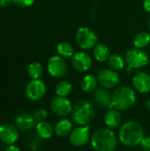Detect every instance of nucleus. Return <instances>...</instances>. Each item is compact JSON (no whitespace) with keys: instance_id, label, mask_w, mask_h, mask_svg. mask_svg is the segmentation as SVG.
<instances>
[{"instance_id":"nucleus-1","label":"nucleus","mask_w":150,"mask_h":151,"mask_svg":"<svg viewBox=\"0 0 150 151\" xmlns=\"http://www.w3.org/2000/svg\"><path fill=\"white\" fill-rule=\"evenodd\" d=\"M144 136L145 134L142 126L135 120H129L124 123L118 134V141L128 148L140 145Z\"/></svg>"},{"instance_id":"nucleus-2","label":"nucleus","mask_w":150,"mask_h":151,"mask_svg":"<svg viewBox=\"0 0 150 151\" xmlns=\"http://www.w3.org/2000/svg\"><path fill=\"white\" fill-rule=\"evenodd\" d=\"M118 138L111 128L104 127L96 130L90 139L91 147L95 151H115Z\"/></svg>"},{"instance_id":"nucleus-3","label":"nucleus","mask_w":150,"mask_h":151,"mask_svg":"<svg viewBox=\"0 0 150 151\" xmlns=\"http://www.w3.org/2000/svg\"><path fill=\"white\" fill-rule=\"evenodd\" d=\"M136 102L135 90L128 86H120L112 94L113 108L123 111L132 108Z\"/></svg>"},{"instance_id":"nucleus-4","label":"nucleus","mask_w":150,"mask_h":151,"mask_svg":"<svg viewBox=\"0 0 150 151\" xmlns=\"http://www.w3.org/2000/svg\"><path fill=\"white\" fill-rule=\"evenodd\" d=\"M72 121L78 126H88L94 119L95 108L93 103L88 100H80L73 107Z\"/></svg>"},{"instance_id":"nucleus-5","label":"nucleus","mask_w":150,"mask_h":151,"mask_svg":"<svg viewBox=\"0 0 150 151\" xmlns=\"http://www.w3.org/2000/svg\"><path fill=\"white\" fill-rule=\"evenodd\" d=\"M125 60L128 65L126 71L127 73H131L133 69H140L146 66L149 58L146 51H144L142 49L135 48L131 49L126 52Z\"/></svg>"},{"instance_id":"nucleus-6","label":"nucleus","mask_w":150,"mask_h":151,"mask_svg":"<svg viewBox=\"0 0 150 151\" xmlns=\"http://www.w3.org/2000/svg\"><path fill=\"white\" fill-rule=\"evenodd\" d=\"M76 42L84 50H90L94 48L98 42V37L95 33L88 27H80L75 35Z\"/></svg>"},{"instance_id":"nucleus-7","label":"nucleus","mask_w":150,"mask_h":151,"mask_svg":"<svg viewBox=\"0 0 150 151\" xmlns=\"http://www.w3.org/2000/svg\"><path fill=\"white\" fill-rule=\"evenodd\" d=\"M91 139L90 127L88 126H78L69 134V141L74 147L81 148L86 146Z\"/></svg>"},{"instance_id":"nucleus-8","label":"nucleus","mask_w":150,"mask_h":151,"mask_svg":"<svg viewBox=\"0 0 150 151\" xmlns=\"http://www.w3.org/2000/svg\"><path fill=\"white\" fill-rule=\"evenodd\" d=\"M51 111L59 117H66L72 111V105L71 101L67 97L56 96L50 102Z\"/></svg>"},{"instance_id":"nucleus-9","label":"nucleus","mask_w":150,"mask_h":151,"mask_svg":"<svg viewBox=\"0 0 150 151\" xmlns=\"http://www.w3.org/2000/svg\"><path fill=\"white\" fill-rule=\"evenodd\" d=\"M99 84L104 88H113L117 87L120 81L118 73L112 69H103L97 75Z\"/></svg>"},{"instance_id":"nucleus-10","label":"nucleus","mask_w":150,"mask_h":151,"mask_svg":"<svg viewBox=\"0 0 150 151\" xmlns=\"http://www.w3.org/2000/svg\"><path fill=\"white\" fill-rule=\"evenodd\" d=\"M26 96L31 101H38L42 99L46 93V86L42 81L32 80L26 87Z\"/></svg>"},{"instance_id":"nucleus-11","label":"nucleus","mask_w":150,"mask_h":151,"mask_svg":"<svg viewBox=\"0 0 150 151\" xmlns=\"http://www.w3.org/2000/svg\"><path fill=\"white\" fill-rule=\"evenodd\" d=\"M47 68L49 73L55 78L63 77L67 72V65L64 58L60 56L51 57L48 61Z\"/></svg>"},{"instance_id":"nucleus-12","label":"nucleus","mask_w":150,"mask_h":151,"mask_svg":"<svg viewBox=\"0 0 150 151\" xmlns=\"http://www.w3.org/2000/svg\"><path fill=\"white\" fill-rule=\"evenodd\" d=\"M73 68L80 73L88 71L92 66V58L86 52H77L72 57Z\"/></svg>"},{"instance_id":"nucleus-13","label":"nucleus","mask_w":150,"mask_h":151,"mask_svg":"<svg viewBox=\"0 0 150 151\" xmlns=\"http://www.w3.org/2000/svg\"><path fill=\"white\" fill-rule=\"evenodd\" d=\"M94 102L101 108L103 109H111L113 108L112 104V95L107 88H98L94 92Z\"/></svg>"},{"instance_id":"nucleus-14","label":"nucleus","mask_w":150,"mask_h":151,"mask_svg":"<svg viewBox=\"0 0 150 151\" xmlns=\"http://www.w3.org/2000/svg\"><path fill=\"white\" fill-rule=\"evenodd\" d=\"M133 88L142 94L150 92V75L144 72L137 73L133 78Z\"/></svg>"},{"instance_id":"nucleus-15","label":"nucleus","mask_w":150,"mask_h":151,"mask_svg":"<svg viewBox=\"0 0 150 151\" xmlns=\"http://www.w3.org/2000/svg\"><path fill=\"white\" fill-rule=\"evenodd\" d=\"M19 139V133L16 127L10 124H3L0 126V140L7 144L12 145Z\"/></svg>"},{"instance_id":"nucleus-16","label":"nucleus","mask_w":150,"mask_h":151,"mask_svg":"<svg viewBox=\"0 0 150 151\" xmlns=\"http://www.w3.org/2000/svg\"><path fill=\"white\" fill-rule=\"evenodd\" d=\"M15 124L21 131H30L35 127L36 119H34V115H31L27 112H23L16 117Z\"/></svg>"},{"instance_id":"nucleus-17","label":"nucleus","mask_w":150,"mask_h":151,"mask_svg":"<svg viewBox=\"0 0 150 151\" xmlns=\"http://www.w3.org/2000/svg\"><path fill=\"white\" fill-rule=\"evenodd\" d=\"M103 121H104L105 126L108 128H111V129L117 128L122 123V114L120 111L115 108L109 109V111L104 115Z\"/></svg>"},{"instance_id":"nucleus-18","label":"nucleus","mask_w":150,"mask_h":151,"mask_svg":"<svg viewBox=\"0 0 150 151\" xmlns=\"http://www.w3.org/2000/svg\"><path fill=\"white\" fill-rule=\"evenodd\" d=\"M72 123L73 122L72 120H70L69 119H66V118H63V119H59L54 127L55 134L58 137L69 136V134H71V132L73 129Z\"/></svg>"},{"instance_id":"nucleus-19","label":"nucleus","mask_w":150,"mask_h":151,"mask_svg":"<svg viewBox=\"0 0 150 151\" xmlns=\"http://www.w3.org/2000/svg\"><path fill=\"white\" fill-rule=\"evenodd\" d=\"M98 83L97 77L93 74H87L81 80L80 88L85 93H92L96 90Z\"/></svg>"},{"instance_id":"nucleus-20","label":"nucleus","mask_w":150,"mask_h":151,"mask_svg":"<svg viewBox=\"0 0 150 151\" xmlns=\"http://www.w3.org/2000/svg\"><path fill=\"white\" fill-rule=\"evenodd\" d=\"M36 132L42 139H50L55 133L54 127L48 121H41L36 125Z\"/></svg>"},{"instance_id":"nucleus-21","label":"nucleus","mask_w":150,"mask_h":151,"mask_svg":"<svg viewBox=\"0 0 150 151\" xmlns=\"http://www.w3.org/2000/svg\"><path fill=\"white\" fill-rule=\"evenodd\" d=\"M93 55H94V58L99 62L107 61L109 57L111 56L110 55V50H109L108 46L105 45L104 43H102V42H99L95 46Z\"/></svg>"},{"instance_id":"nucleus-22","label":"nucleus","mask_w":150,"mask_h":151,"mask_svg":"<svg viewBox=\"0 0 150 151\" xmlns=\"http://www.w3.org/2000/svg\"><path fill=\"white\" fill-rule=\"evenodd\" d=\"M108 65L111 69L114 71H118L124 68L126 60L118 54H112L109 57L108 60Z\"/></svg>"},{"instance_id":"nucleus-23","label":"nucleus","mask_w":150,"mask_h":151,"mask_svg":"<svg viewBox=\"0 0 150 151\" xmlns=\"http://www.w3.org/2000/svg\"><path fill=\"white\" fill-rule=\"evenodd\" d=\"M150 43V33L142 31L136 35L133 40V44L136 48L143 49Z\"/></svg>"},{"instance_id":"nucleus-24","label":"nucleus","mask_w":150,"mask_h":151,"mask_svg":"<svg viewBox=\"0 0 150 151\" xmlns=\"http://www.w3.org/2000/svg\"><path fill=\"white\" fill-rule=\"evenodd\" d=\"M57 50L58 55L64 58H69L74 55L73 47L69 42H60L57 47Z\"/></svg>"},{"instance_id":"nucleus-25","label":"nucleus","mask_w":150,"mask_h":151,"mask_svg":"<svg viewBox=\"0 0 150 151\" xmlns=\"http://www.w3.org/2000/svg\"><path fill=\"white\" fill-rule=\"evenodd\" d=\"M56 94L57 96L67 97L72 91V86L69 81H61L56 87Z\"/></svg>"},{"instance_id":"nucleus-26","label":"nucleus","mask_w":150,"mask_h":151,"mask_svg":"<svg viewBox=\"0 0 150 151\" xmlns=\"http://www.w3.org/2000/svg\"><path fill=\"white\" fill-rule=\"evenodd\" d=\"M43 73L42 66L38 62H33L29 65L27 68V73L32 80H38Z\"/></svg>"},{"instance_id":"nucleus-27","label":"nucleus","mask_w":150,"mask_h":151,"mask_svg":"<svg viewBox=\"0 0 150 151\" xmlns=\"http://www.w3.org/2000/svg\"><path fill=\"white\" fill-rule=\"evenodd\" d=\"M47 116H48V112L44 109H38L34 113V119H36V121H39V122L44 121L46 119Z\"/></svg>"},{"instance_id":"nucleus-28","label":"nucleus","mask_w":150,"mask_h":151,"mask_svg":"<svg viewBox=\"0 0 150 151\" xmlns=\"http://www.w3.org/2000/svg\"><path fill=\"white\" fill-rule=\"evenodd\" d=\"M140 145L144 151H150V135H145Z\"/></svg>"},{"instance_id":"nucleus-29","label":"nucleus","mask_w":150,"mask_h":151,"mask_svg":"<svg viewBox=\"0 0 150 151\" xmlns=\"http://www.w3.org/2000/svg\"><path fill=\"white\" fill-rule=\"evenodd\" d=\"M34 0H12V2L19 7H27L33 4Z\"/></svg>"},{"instance_id":"nucleus-30","label":"nucleus","mask_w":150,"mask_h":151,"mask_svg":"<svg viewBox=\"0 0 150 151\" xmlns=\"http://www.w3.org/2000/svg\"><path fill=\"white\" fill-rule=\"evenodd\" d=\"M143 7L147 12L150 13V0H144L143 2Z\"/></svg>"},{"instance_id":"nucleus-31","label":"nucleus","mask_w":150,"mask_h":151,"mask_svg":"<svg viewBox=\"0 0 150 151\" xmlns=\"http://www.w3.org/2000/svg\"><path fill=\"white\" fill-rule=\"evenodd\" d=\"M11 1L12 0H0V5L3 7H6L11 4Z\"/></svg>"},{"instance_id":"nucleus-32","label":"nucleus","mask_w":150,"mask_h":151,"mask_svg":"<svg viewBox=\"0 0 150 151\" xmlns=\"http://www.w3.org/2000/svg\"><path fill=\"white\" fill-rule=\"evenodd\" d=\"M5 151H20V150H19V149L18 147H16V146H14V145H9V146L6 148Z\"/></svg>"},{"instance_id":"nucleus-33","label":"nucleus","mask_w":150,"mask_h":151,"mask_svg":"<svg viewBox=\"0 0 150 151\" xmlns=\"http://www.w3.org/2000/svg\"><path fill=\"white\" fill-rule=\"evenodd\" d=\"M146 108H147V110L150 111V99L146 101Z\"/></svg>"},{"instance_id":"nucleus-34","label":"nucleus","mask_w":150,"mask_h":151,"mask_svg":"<svg viewBox=\"0 0 150 151\" xmlns=\"http://www.w3.org/2000/svg\"><path fill=\"white\" fill-rule=\"evenodd\" d=\"M149 33H150V19L149 20Z\"/></svg>"}]
</instances>
